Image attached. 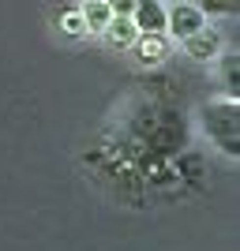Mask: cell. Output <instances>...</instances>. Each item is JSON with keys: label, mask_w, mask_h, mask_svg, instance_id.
<instances>
[{"label": "cell", "mask_w": 240, "mask_h": 251, "mask_svg": "<svg viewBox=\"0 0 240 251\" xmlns=\"http://www.w3.org/2000/svg\"><path fill=\"white\" fill-rule=\"evenodd\" d=\"M199 120H203V131L210 135V143L229 157H240V109L237 101H207L199 109Z\"/></svg>", "instance_id": "1"}, {"label": "cell", "mask_w": 240, "mask_h": 251, "mask_svg": "<svg viewBox=\"0 0 240 251\" xmlns=\"http://www.w3.org/2000/svg\"><path fill=\"white\" fill-rule=\"evenodd\" d=\"M221 79H225L229 101H237V98H240V56H237V52L221 56Z\"/></svg>", "instance_id": "8"}, {"label": "cell", "mask_w": 240, "mask_h": 251, "mask_svg": "<svg viewBox=\"0 0 240 251\" xmlns=\"http://www.w3.org/2000/svg\"><path fill=\"white\" fill-rule=\"evenodd\" d=\"M60 30L72 34V38H83L86 34V23H83V15H79V8H64L60 11Z\"/></svg>", "instance_id": "9"}, {"label": "cell", "mask_w": 240, "mask_h": 251, "mask_svg": "<svg viewBox=\"0 0 240 251\" xmlns=\"http://www.w3.org/2000/svg\"><path fill=\"white\" fill-rule=\"evenodd\" d=\"M195 8L203 11V15H237L240 4L237 0H195Z\"/></svg>", "instance_id": "10"}, {"label": "cell", "mask_w": 240, "mask_h": 251, "mask_svg": "<svg viewBox=\"0 0 240 251\" xmlns=\"http://www.w3.org/2000/svg\"><path fill=\"white\" fill-rule=\"evenodd\" d=\"M207 26V15L191 4V0H180V4H173V8H165V30L177 38V42H184V38H191L195 30H203Z\"/></svg>", "instance_id": "2"}, {"label": "cell", "mask_w": 240, "mask_h": 251, "mask_svg": "<svg viewBox=\"0 0 240 251\" xmlns=\"http://www.w3.org/2000/svg\"><path fill=\"white\" fill-rule=\"evenodd\" d=\"M132 8H135V0H109V11H113V15H132Z\"/></svg>", "instance_id": "11"}, {"label": "cell", "mask_w": 240, "mask_h": 251, "mask_svg": "<svg viewBox=\"0 0 240 251\" xmlns=\"http://www.w3.org/2000/svg\"><path fill=\"white\" fill-rule=\"evenodd\" d=\"M132 49H135V60L146 64V68L169 60V38H165V34H139Z\"/></svg>", "instance_id": "4"}, {"label": "cell", "mask_w": 240, "mask_h": 251, "mask_svg": "<svg viewBox=\"0 0 240 251\" xmlns=\"http://www.w3.org/2000/svg\"><path fill=\"white\" fill-rule=\"evenodd\" d=\"M132 23L139 34H165V0H135Z\"/></svg>", "instance_id": "3"}, {"label": "cell", "mask_w": 240, "mask_h": 251, "mask_svg": "<svg viewBox=\"0 0 240 251\" xmlns=\"http://www.w3.org/2000/svg\"><path fill=\"white\" fill-rule=\"evenodd\" d=\"M79 15L86 23V34H102L113 19V11H109V0H83L79 4Z\"/></svg>", "instance_id": "7"}, {"label": "cell", "mask_w": 240, "mask_h": 251, "mask_svg": "<svg viewBox=\"0 0 240 251\" xmlns=\"http://www.w3.org/2000/svg\"><path fill=\"white\" fill-rule=\"evenodd\" d=\"M184 49H188L191 60H214V56L221 52V38L203 26V30H195L191 38H184Z\"/></svg>", "instance_id": "5"}, {"label": "cell", "mask_w": 240, "mask_h": 251, "mask_svg": "<svg viewBox=\"0 0 240 251\" xmlns=\"http://www.w3.org/2000/svg\"><path fill=\"white\" fill-rule=\"evenodd\" d=\"M102 34H105V42L113 45V49H132V45H135V38H139L132 15H113V19H109V26H105Z\"/></svg>", "instance_id": "6"}]
</instances>
